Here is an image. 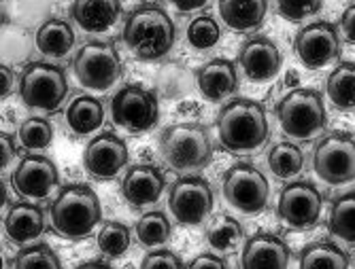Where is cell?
<instances>
[{"label":"cell","mask_w":355,"mask_h":269,"mask_svg":"<svg viewBox=\"0 0 355 269\" xmlns=\"http://www.w3.org/2000/svg\"><path fill=\"white\" fill-rule=\"evenodd\" d=\"M53 138V129L49 121L39 119V117H30L19 125V142L28 151H43L51 145Z\"/></svg>","instance_id":"4dcf8cb0"},{"label":"cell","mask_w":355,"mask_h":269,"mask_svg":"<svg viewBox=\"0 0 355 269\" xmlns=\"http://www.w3.org/2000/svg\"><path fill=\"white\" fill-rule=\"evenodd\" d=\"M277 119L287 136L296 140L317 136L328 121L321 95L311 89H294L287 93L277 106Z\"/></svg>","instance_id":"5b68a950"},{"label":"cell","mask_w":355,"mask_h":269,"mask_svg":"<svg viewBox=\"0 0 355 269\" xmlns=\"http://www.w3.org/2000/svg\"><path fill=\"white\" fill-rule=\"evenodd\" d=\"M0 153H3V155H0V165H3V170H5V167L11 163L13 155H15V149H13L9 133H3V136H0Z\"/></svg>","instance_id":"f35d334b"},{"label":"cell","mask_w":355,"mask_h":269,"mask_svg":"<svg viewBox=\"0 0 355 269\" xmlns=\"http://www.w3.org/2000/svg\"><path fill=\"white\" fill-rule=\"evenodd\" d=\"M330 102L340 111L355 109V62H343L332 71L326 83Z\"/></svg>","instance_id":"d4e9b609"},{"label":"cell","mask_w":355,"mask_h":269,"mask_svg":"<svg viewBox=\"0 0 355 269\" xmlns=\"http://www.w3.org/2000/svg\"><path fill=\"white\" fill-rule=\"evenodd\" d=\"M49 216L60 238L83 240L101 221V201L87 185H71L55 197Z\"/></svg>","instance_id":"3957f363"},{"label":"cell","mask_w":355,"mask_h":269,"mask_svg":"<svg viewBox=\"0 0 355 269\" xmlns=\"http://www.w3.org/2000/svg\"><path fill=\"white\" fill-rule=\"evenodd\" d=\"M105 121V109L96 98L79 95L75 98L69 111H67V123L77 133V136H87L94 133Z\"/></svg>","instance_id":"603a6c76"},{"label":"cell","mask_w":355,"mask_h":269,"mask_svg":"<svg viewBox=\"0 0 355 269\" xmlns=\"http://www.w3.org/2000/svg\"><path fill=\"white\" fill-rule=\"evenodd\" d=\"M168 3L177 9V11H181V13H191V11H198V9H202L209 0H168Z\"/></svg>","instance_id":"60d3db41"},{"label":"cell","mask_w":355,"mask_h":269,"mask_svg":"<svg viewBox=\"0 0 355 269\" xmlns=\"http://www.w3.org/2000/svg\"><path fill=\"white\" fill-rule=\"evenodd\" d=\"M168 206L181 225H200L213 210V191L202 178H181L171 187Z\"/></svg>","instance_id":"8fae6325"},{"label":"cell","mask_w":355,"mask_h":269,"mask_svg":"<svg viewBox=\"0 0 355 269\" xmlns=\"http://www.w3.org/2000/svg\"><path fill=\"white\" fill-rule=\"evenodd\" d=\"M43 227H45L43 210L35 204H28V201L15 204L5 219V231L15 244H26L39 238L43 233Z\"/></svg>","instance_id":"44dd1931"},{"label":"cell","mask_w":355,"mask_h":269,"mask_svg":"<svg viewBox=\"0 0 355 269\" xmlns=\"http://www.w3.org/2000/svg\"><path fill=\"white\" fill-rule=\"evenodd\" d=\"M225 201L243 214H257L268 204V180L249 163H234L223 176Z\"/></svg>","instance_id":"ba28073f"},{"label":"cell","mask_w":355,"mask_h":269,"mask_svg":"<svg viewBox=\"0 0 355 269\" xmlns=\"http://www.w3.org/2000/svg\"><path fill=\"white\" fill-rule=\"evenodd\" d=\"M37 49L49 57H64L75 45V35L67 21L49 19L37 32Z\"/></svg>","instance_id":"cb8c5ba5"},{"label":"cell","mask_w":355,"mask_h":269,"mask_svg":"<svg viewBox=\"0 0 355 269\" xmlns=\"http://www.w3.org/2000/svg\"><path fill=\"white\" fill-rule=\"evenodd\" d=\"M296 51L306 68H324L340 55V39L336 28L328 21L304 26L296 37Z\"/></svg>","instance_id":"4fadbf2b"},{"label":"cell","mask_w":355,"mask_h":269,"mask_svg":"<svg viewBox=\"0 0 355 269\" xmlns=\"http://www.w3.org/2000/svg\"><path fill=\"white\" fill-rule=\"evenodd\" d=\"M217 131L221 145L230 153H251L268 140V121L264 109L247 98L225 102L217 115Z\"/></svg>","instance_id":"6da1fadb"},{"label":"cell","mask_w":355,"mask_h":269,"mask_svg":"<svg viewBox=\"0 0 355 269\" xmlns=\"http://www.w3.org/2000/svg\"><path fill=\"white\" fill-rule=\"evenodd\" d=\"M123 41L135 57L157 59L175 45V24L159 7H139L125 17Z\"/></svg>","instance_id":"7a4b0ae2"},{"label":"cell","mask_w":355,"mask_h":269,"mask_svg":"<svg viewBox=\"0 0 355 269\" xmlns=\"http://www.w3.org/2000/svg\"><path fill=\"white\" fill-rule=\"evenodd\" d=\"M67 77L53 64L32 62L21 73L19 95L28 109H37L45 113L55 111L62 104V100L67 98Z\"/></svg>","instance_id":"8992f818"},{"label":"cell","mask_w":355,"mask_h":269,"mask_svg":"<svg viewBox=\"0 0 355 269\" xmlns=\"http://www.w3.org/2000/svg\"><path fill=\"white\" fill-rule=\"evenodd\" d=\"M324 0H277L279 13L287 21H302L315 13H319Z\"/></svg>","instance_id":"e575fe53"},{"label":"cell","mask_w":355,"mask_h":269,"mask_svg":"<svg viewBox=\"0 0 355 269\" xmlns=\"http://www.w3.org/2000/svg\"><path fill=\"white\" fill-rule=\"evenodd\" d=\"M83 267H109V261H85Z\"/></svg>","instance_id":"b9f144b4"},{"label":"cell","mask_w":355,"mask_h":269,"mask_svg":"<svg viewBox=\"0 0 355 269\" xmlns=\"http://www.w3.org/2000/svg\"><path fill=\"white\" fill-rule=\"evenodd\" d=\"M13 187L24 199H45L58 185V170L51 159L28 155L13 172Z\"/></svg>","instance_id":"9a60e30c"},{"label":"cell","mask_w":355,"mask_h":269,"mask_svg":"<svg viewBox=\"0 0 355 269\" xmlns=\"http://www.w3.org/2000/svg\"><path fill=\"white\" fill-rule=\"evenodd\" d=\"M268 11V0H219V13L225 26L245 32L262 26Z\"/></svg>","instance_id":"7402d4cb"},{"label":"cell","mask_w":355,"mask_h":269,"mask_svg":"<svg viewBox=\"0 0 355 269\" xmlns=\"http://www.w3.org/2000/svg\"><path fill=\"white\" fill-rule=\"evenodd\" d=\"M189 267H215V269H223L225 267V261L223 259H219V257H215V254H198L196 259H191L189 263H187Z\"/></svg>","instance_id":"74e56055"},{"label":"cell","mask_w":355,"mask_h":269,"mask_svg":"<svg viewBox=\"0 0 355 269\" xmlns=\"http://www.w3.org/2000/svg\"><path fill=\"white\" fill-rule=\"evenodd\" d=\"M239 85L234 64L228 59H213L198 71V87L211 102H221L230 98Z\"/></svg>","instance_id":"d6986e66"},{"label":"cell","mask_w":355,"mask_h":269,"mask_svg":"<svg viewBox=\"0 0 355 269\" xmlns=\"http://www.w3.org/2000/svg\"><path fill=\"white\" fill-rule=\"evenodd\" d=\"M121 13L119 0H75L71 15L79 28L85 32H105L109 30Z\"/></svg>","instance_id":"ffe728a7"},{"label":"cell","mask_w":355,"mask_h":269,"mask_svg":"<svg viewBox=\"0 0 355 269\" xmlns=\"http://www.w3.org/2000/svg\"><path fill=\"white\" fill-rule=\"evenodd\" d=\"M239 64H241L243 73L247 75V79H251L255 83H266L279 75L283 57L275 43H270L266 39H255V41H249L241 49Z\"/></svg>","instance_id":"2e32d148"},{"label":"cell","mask_w":355,"mask_h":269,"mask_svg":"<svg viewBox=\"0 0 355 269\" xmlns=\"http://www.w3.org/2000/svg\"><path fill=\"white\" fill-rule=\"evenodd\" d=\"M111 117L128 131H147L157 123L159 106L153 93L137 85H128L115 93L111 102Z\"/></svg>","instance_id":"30bf717a"},{"label":"cell","mask_w":355,"mask_h":269,"mask_svg":"<svg viewBox=\"0 0 355 269\" xmlns=\"http://www.w3.org/2000/svg\"><path fill=\"white\" fill-rule=\"evenodd\" d=\"M243 240V227L236 219L219 214L207 229V242L217 252H230Z\"/></svg>","instance_id":"484cf974"},{"label":"cell","mask_w":355,"mask_h":269,"mask_svg":"<svg viewBox=\"0 0 355 269\" xmlns=\"http://www.w3.org/2000/svg\"><path fill=\"white\" fill-rule=\"evenodd\" d=\"M73 68L83 87L94 91H107L121 75V59L113 45L89 43L83 45L77 53Z\"/></svg>","instance_id":"9c48e42d"},{"label":"cell","mask_w":355,"mask_h":269,"mask_svg":"<svg viewBox=\"0 0 355 269\" xmlns=\"http://www.w3.org/2000/svg\"><path fill=\"white\" fill-rule=\"evenodd\" d=\"M13 267H26V269H32V267H49V269H55L60 267V259L58 254L45 246V244H37V246H28L24 250L17 252L15 261L11 263Z\"/></svg>","instance_id":"836d02e7"},{"label":"cell","mask_w":355,"mask_h":269,"mask_svg":"<svg viewBox=\"0 0 355 269\" xmlns=\"http://www.w3.org/2000/svg\"><path fill=\"white\" fill-rule=\"evenodd\" d=\"M159 151H162V157L171 167L185 172V170H198V167L207 165L213 147L207 131L200 125L179 123L162 131Z\"/></svg>","instance_id":"277c9868"},{"label":"cell","mask_w":355,"mask_h":269,"mask_svg":"<svg viewBox=\"0 0 355 269\" xmlns=\"http://www.w3.org/2000/svg\"><path fill=\"white\" fill-rule=\"evenodd\" d=\"M289 263V250L283 244L281 238L272 233H257L247 242L243 250L241 265L249 269L257 267H270V269H283Z\"/></svg>","instance_id":"ac0fdd59"},{"label":"cell","mask_w":355,"mask_h":269,"mask_svg":"<svg viewBox=\"0 0 355 269\" xmlns=\"http://www.w3.org/2000/svg\"><path fill=\"white\" fill-rule=\"evenodd\" d=\"M313 165L317 176L328 185H347L355 180V140L349 133L334 131L315 147Z\"/></svg>","instance_id":"52a82bcc"},{"label":"cell","mask_w":355,"mask_h":269,"mask_svg":"<svg viewBox=\"0 0 355 269\" xmlns=\"http://www.w3.org/2000/svg\"><path fill=\"white\" fill-rule=\"evenodd\" d=\"M338 30L340 35L347 43L355 45V5L349 7L343 15H340V21H338Z\"/></svg>","instance_id":"8d00e7d4"},{"label":"cell","mask_w":355,"mask_h":269,"mask_svg":"<svg viewBox=\"0 0 355 269\" xmlns=\"http://www.w3.org/2000/svg\"><path fill=\"white\" fill-rule=\"evenodd\" d=\"M166 187L162 172L153 165H135L125 172L121 183V193L128 199V204L135 208L155 204Z\"/></svg>","instance_id":"e0dca14e"},{"label":"cell","mask_w":355,"mask_h":269,"mask_svg":"<svg viewBox=\"0 0 355 269\" xmlns=\"http://www.w3.org/2000/svg\"><path fill=\"white\" fill-rule=\"evenodd\" d=\"M268 165L277 178H294L302 172L304 157L302 151L292 142H281L275 145L268 153Z\"/></svg>","instance_id":"83f0119b"},{"label":"cell","mask_w":355,"mask_h":269,"mask_svg":"<svg viewBox=\"0 0 355 269\" xmlns=\"http://www.w3.org/2000/svg\"><path fill=\"white\" fill-rule=\"evenodd\" d=\"M143 267L153 269V267H166V269H175V267H183V261L171 252V250H153L145 257Z\"/></svg>","instance_id":"d590c367"},{"label":"cell","mask_w":355,"mask_h":269,"mask_svg":"<svg viewBox=\"0 0 355 269\" xmlns=\"http://www.w3.org/2000/svg\"><path fill=\"white\" fill-rule=\"evenodd\" d=\"M11 91H13V71L3 64V68H0V95L5 100L11 95Z\"/></svg>","instance_id":"ab89813d"},{"label":"cell","mask_w":355,"mask_h":269,"mask_svg":"<svg viewBox=\"0 0 355 269\" xmlns=\"http://www.w3.org/2000/svg\"><path fill=\"white\" fill-rule=\"evenodd\" d=\"M221 37L219 32V26L213 17L209 15H202V17H196L189 26H187V43L193 47V49H211L217 45Z\"/></svg>","instance_id":"d6a6232c"},{"label":"cell","mask_w":355,"mask_h":269,"mask_svg":"<svg viewBox=\"0 0 355 269\" xmlns=\"http://www.w3.org/2000/svg\"><path fill=\"white\" fill-rule=\"evenodd\" d=\"M349 265L347 254L336 248L334 244L328 242H317L306 246L300 252V267L302 269H311V267H319V269H345Z\"/></svg>","instance_id":"f1b7e54d"},{"label":"cell","mask_w":355,"mask_h":269,"mask_svg":"<svg viewBox=\"0 0 355 269\" xmlns=\"http://www.w3.org/2000/svg\"><path fill=\"white\" fill-rule=\"evenodd\" d=\"M330 231L336 238L355 244V191L334 199L330 212Z\"/></svg>","instance_id":"4316f807"},{"label":"cell","mask_w":355,"mask_h":269,"mask_svg":"<svg viewBox=\"0 0 355 269\" xmlns=\"http://www.w3.org/2000/svg\"><path fill=\"white\" fill-rule=\"evenodd\" d=\"M98 248L105 257H121L130 248V229L121 223H107L98 233Z\"/></svg>","instance_id":"1f68e13d"},{"label":"cell","mask_w":355,"mask_h":269,"mask_svg":"<svg viewBox=\"0 0 355 269\" xmlns=\"http://www.w3.org/2000/svg\"><path fill=\"white\" fill-rule=\"evenodd\" d=\"M137 238L143 246H162L171 238V223L162 212H149L137 223Z\"/></svg>","instance_id":"f546056e"},{"label":"cell","mask_w":355,"mask_h":269,"mask_svg":"<svg viewBox=\"0 0 355 269\" xmlns=\"http://www.w3.org/2000/svg\"><path fill=\"white\" fill-rule=\"evenodd\" d=\"M125 163H128V147L119 136H115L111 131H105L101 136L92 138L83 153L85 170L94 178L101 180L115 178L123 170Z\"/></svg>","instance_id":"5bb4252c"},{"label":"cell","mask_w":355,"mask_h":269,"mask_svg":"<svg viewBox=\"0 0 355 269\" xmlns=\"http://www.w3.org/2000/svg\"><path fill=\"white\" fill-rule=\"evenodd\" d=\"M277 214L285 225H289L292 229H309L319 221L321 195L306 180L289 183L281 191Z\"/></svg>","instance_id":"7c38bea8"}]
</instances>
